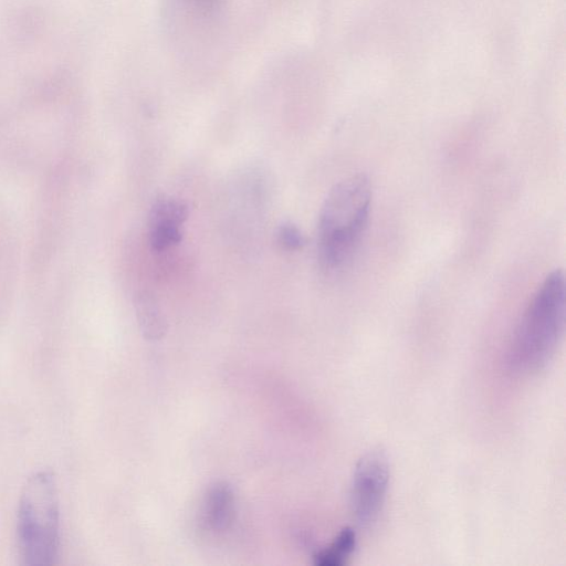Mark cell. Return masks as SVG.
<instances>
[{
    "label": "cell",
    "mask_w": 566,
    "mask_h": 566,
    "mask_svg": "<svg viewBox=\"0 0 566 566\" xmlns=\"http://www.w3.org/2000/svg\"><path fill=\"white\" fill-rule=\"evenodd\" d=\"M371 205L368 178L353 175L327 193L318 216L317 253L327 271L342 269L352 259L367 227Z\"/></svg>",
    "instance_id": "1"
},
{
    "label": "cell",
    "mask_w": 566,
    "mask_h": 566,
    "mask_svg": "<svg viewBox=\"0 0 566 566\" xmlns=\"http://www.w3.org/2000/svg\"><path fill=\"white\" fill-rule=\"evenodd\" d=\"M565 318V279L560 270L546 275L531 298L517 326L511 364L518 371L544 367L562 338Z\"/></svg>",
    "instance_id": "2"
},
{
    "label": "cell",
    "mask_w": 566,
    "mask_h": 566,
    "mask_svg": "<svg viewBox=\"0 0 566 566\" xmlns=\"http://www.w3.org/2000/svg\"><path fill=\"white\" fill-rule=\"evenodd\" d=\"M60 507L54 474L34 473L25 482L18 507V543L25 565H51L59 549Z\"/></svg>",
    "instance_id": "3"
},
{
    "label": "cell",
    "mask_w": 566,
    "mask_h": 566,
    "mask_svg": "<svg viewBox=\"0 0 566 566\" xmlns=\"http://www.w3.org/2000/svg\"><path fill=\"white\" fill-rule=\"evenodd\" d=\"M389 462L381 449H373L356 463L350 485V507L361 526L374 523L385 504L389 484Z\"/></svg>",
    "instance_id": "4"
},
{
    "label": "cell",
    "mask_w": 566,
    "mask_h": 566,
    "mask_svg": "<svg viewBox=\"0 0 566 566\" xmlns=\"http://www.w3.org/2000/svg\"><path fill=\"white\" fill-rule=\"evenodd\" d=\"M148 217L149 242L154 250L164 251L181 241V227L188 218L184 201L161 196L153 202Z\"/></svg>",
    "instance_id": "5"
},
{
    "label": "cell",
    "mask_w": 566,
    "mask_h": 566,
    "mask_svg": "<svg viewBox=\"0 0 566 566\" xmlns=\"http://www.w3.org/2000/svg\"><path fill=\"white\" fill-rule=\"evenodd\" d=\"M234 518V494L227 483L209 488L199 514L200 526L209 533L219 534L230 527Z\"/></svg>",
    "instance_id": "6"
},
{
    "label": "cell",
    "mask_w": 566,
    "mask_h": 566,
    "mask_svg": "<svg viewBox=\"0 0 566 566\" xmlns=\"http://www.w3.org/2000/svg\"><path fill=\"white\" fill-rule=\"evenodd\" d=\"M136 317L145 337L156 339L166 332V319L156 297L146 291L136 294L134 300Z\"/></svg>",
    "instance_id": "7"
},
{
    "label": "cell",
    "mask_w": 566,
    "mask_h": 566,
    "mask_svg": "<svg viewBox=\"0 0 566 566\" xmlns=\"http://www.w3.org/2000/svg\"><path fill=\"white\" fill-rule=\"evenodd\" d=\"M356 547V534L352 527H344L326 547L313 555L317 566H342L347 563Z\"/></svg>",
    "instance_id": "8"
},
{
    "label": "cell",
    "mask_w": 566,
    "mask_h": 566,
    "mask_svg": "<svg viewBox=\"0 0 566 566\" xmlns=\"http://www.w3.org/2000/svg\"><path fill=\"white\" fill-rule=\"evenodd\" d=\"M276 243L286 251L300 250L305 239L301 230L292 222H282L275 231Z\"/></svg>",
    "instance_id": "9"
},
{
    "label": "cell",
    "mask_w": 566,
    "mask_h": 566,
    "mask_svg": "<svg viewBox=\"0 0 566 566\" xmlns=\"http://www.w3.org/2000/svg\"><path fill=\"white\" fill-rule=\"evenodd\" d=\"M193 9H196L199 13L209 15L214 13L222 0H186Z\"/></svg>",
    "instance_id": "10"
}]
</instances>
